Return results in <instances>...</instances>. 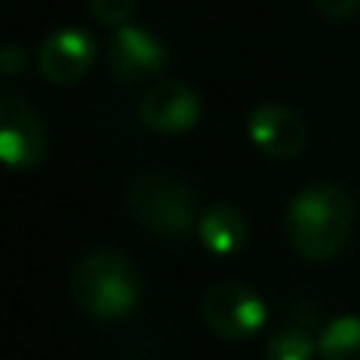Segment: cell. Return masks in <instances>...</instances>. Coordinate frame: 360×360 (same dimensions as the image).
Returning <instances> with one entry per match:
<instances>
[{"label":"cell","instance_id":"obj_1","mask_svg":"<svg viewBox=\"0 0 360 360\" xmlns=\"http://www.w3.org/2000/svg\"><path fill=\"white\" fill-rule=\"evenodd\" d=\"M351 228H354V205L348 193L335 184L304 186L288 202L285 237L304 259H335L348 243Z\"/></svg>","mask_w":360,"mask_h":360},{"label":"cell","instance_id":"obj_2","mask_svg":"<svg viewBox=\"0 0 360 360\" xmlns=\"http://www.w3.org/2000/svg\"><path fill=\"white\" fill-rule=\"evenodd\" d=\"M73 300L95 319H120L143 297V275L117 250H92L73 269Z\"/></svg>","mask_w":360,"mask_h":360},{"label":"cell","instance_id":"obj_3","mask_svg":"<svg viewBox=\"0 0 360 360\" xmlns=\"http://www.w3.org/2000/svg\"><path fill=\"white\" fill-rule=\"evenodd\" d=\"M127 209L143 228L180 240L199 228L196 193L165 171H139L127 186Z\"/></svg>","mask_w":360,"mask_h":360},{"label":"cell","instance_id":"obj_4","mask_svg":"<svg viewBox=\"0 0 360 360\" xmlns=\"http://www.w3.org/2000/svg\"><path fill=\"white\" fill-rule=\"evenodd\" d=\"M202 319L224 342H243L266 323V304L240 281H215L202 294Z\"/></svg>","mask_w":360,"mask_h":360},{"label":"cell","instance_id":"obj_5","mask_svg":"<svg viewBox=\"0 0 360 360\" xmlns=\"http://www.w3.org/2000/svg\"><path fill=\"white\" fill-rule=\"evenodd\" d=\"M48 130L29 101L16 95L0 98V155L13 171H29L44 158Z\"/></svg>","mask_w":360,"mask_h":360},{"label":"cell","instance_id":"obj_6","mask_svg":"<svg viewBox=\"0 0 360 360\" xmlns=\"http://www.w3.org/2000/svg\"><path fill=\"white\" fill-rule=\"evenodd\" d=\"M247 133L266 158L288 162L297 158L307 146V124L300 114L285 105H259L247 117Z\"/></svg>","mask_w":360,"mask_h":360},{"label":"cell","instance_id":"obj_7","mask_svg":"<svg viewBox=\"0 0 360 360\" xmlns=\"http://www.w3.org/2000/svg\"><path fill=\"white\" fill-rule=\"evenodd\" d=\"M202 114V101L186 82L162 79L139 101V120L158 133H186L196 127Z\"/></svg>","mask_w":360,"mask_h":360},{"label":"cell","instance_id":"obj_8","mask_svg":"<svg viewBox=\"0 0 360 360\" xmlns=\"http://www.w3.org/2000/svg\"><path fill=\"white\" fill-rule=\"evenodd\" d=\"M168 63V51L152 32L139 25H124L117 29L111 48H108V67H111L117 82H143L149 76L162 73Z\"/></svg>","mask_w":360,"mask_h":360},{"label":"cell","instance_id":"obj_9","mask_svg":"<svg viewBox=\"0 0 360 360\" xmlns=\"http://www.w3.org/2000/svg\"><path fill=\"white\" fill-rule=\"evenodd\" d=\"M92 63H95V41L82 29L54 32L51 38H44L41 51H38V67H41L44 79L57 82V86H70V82L82 79Z\"/></svg>","mask_w":360,"mask_h":360},{"label":"cell","instance_id":"obj_10","mask_svg":"<svg viewBox=\"0 0 360 360\" xmlns=\"http://www.w3.org/2000/svg\"><path fill=\"white\" fill-rule=\"evenodd\" d=\"M196 234L209 253L231 256V253H237V250H243V243H247V237H250V224L237 205L215 202L202 212Z\"/></svg>","mask_w":360,"mask_h":360},{"label":"cell","instance_id":"obj_11","mask_svg":"<svg viewBox=\"0 0 360 360\" xmlns=\"http://www.w3.org/2000/svg\"><path fill=\"white\" fill-rule=\"evenodd\" d=\"M319 357L323 360H360V319L338 316L319 335Z\"/></svg>","mask_w":360,"mask_h":360},{"label":"cell","instance_id":"obj_12","mask_svg":"<svg viewBox=\"0 0 360 360\" xmlns=\"http://www.w3.org/2000/svg\"><path fill=\"white\" fill-rule=\"evenodd\" d=\"M319 354V345L297 326H285V329L272 332L266 342V360H313Z\"/></svg>","mask_w":360,"mask_h":360},{"label":"cell","instance_id":"obj_13","mask_svg":"<svg viewBox=\"0 0 360 360\" xmlns=\"http://www.w3.org/2000/svg\"><path fill=\"white\" fill-rule=\"evenodd\" d=\"M89 13H92L95 22L124 29L133 19V0H89Z\"/></svg>","mask_w":360,"mask_h":360},{"label":"cell","instance_id":"obj_14","mask_svg":"<svg viewBox=\"0 0 360 360\" xmlns=\"http://www.w3.org/2000/svg\"><path fill=\"white\" fill-rule=\"evenodd\" d=\"M310 4L329 19H348L360 10V0H310Z\"/></svg>","mask_w":360,"mask_h":360},{"label":"cell","instance_id":"obj_15","mask_svg":"<svg viewBox=\"0 0 360 360\" xmlns=\"http://www.w3.org/2000/svg\"><path fill=\"white\" fill-rule=\"evenodd\" d=\"M25 63H29V57H25V51L19 48V44L0 48V70H4L6 76H19L25 70Z\"/></svg>","mask_w":360,"mask_h":360}]
</instances>
